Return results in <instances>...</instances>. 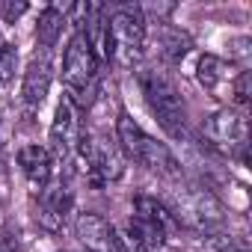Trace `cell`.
<instances>
[{"instance_id":"cell-12","label":"cell","mask_w":252,"mask_h":252,"mask_svg":"<svg viewBox=\"0 0 252 252\" xmlns=\"http://www.w3.org/2000/svg\"><path fill=\"white\" fill-rule=\"evenodd\" d=\"M54 80V63H51V51H36L24 68V80H21V101L27 107H39L51 89Z\"/></svg>"},{"instance_id":"cell-7","label":"cell","mask_w":252,"mask_h":252,"mask_svg":"<svg viewBox=\"0 0 252 252\" xmlns=\"http://www.w3.org/2000/svg\"><path fill=\"white\" fill-rule=\"evenodd\" d=\"M98 65H101L98 54L92 51L86 36L74 30L68 45H65V54H63V83L74 101L86 98V92L92 89V83L98 77Z\"/></svg>"},{"instance_id":"cell-14","label":"cell","mask_w":252,"mask_h":252,"mask_svg":"<svg viewBox=\"0 0 252 252\" xmlns=\"http://www.w3.org/2000/svg\"><path fill=\"white\" fill-rule=\"evenodd\" d=\"M18 169L27 178V184L33 187V193H39L51 184L54 155L45 146H24V149H18Z\"/></svg>"},{"instance_id":"cell-21","label":"cell","mask_w":252,"mask_h":252,"mask_svg":"<svg viewBox=\"0 0 252 252\" xmlns=\"http://www.w3.org/2000/svg\"><path fill=\"white\" fill-rule=\"evenodd\" d=\"M0 252H6V249H3V246H0Z\"/></svg>"},{"instance_id":"cell-20","label":"cell","mask_w":252,"mask_h":252,"mask_svg":"<svg viewBox=\"0 0 252 252\" xmlns=\"http://www.w3.org/2000/svg\"><path fill=\"white\" fill-rule=\"evenodd\" d=\"M6 48H9V42H6V39H3V30H0V54H3V51H6Z\"/></svg>"},{"instance_id":"cell-1","label":"cell","mask_w":252,"mask_h":252,"mask_svg":"<svg viewBox=\"0 0 252 252\" xmlns=\"http://www.w3.org/2000/svg\"><path fill=\"white\" fill-rule=\"evenodd\" d=\"M116 146L125 155V160H134V163L146 166L158 178L178 181L181 163L175 160V155L169 152V146H163L152 134H146L143 125L128 110H119V119H116Z\"/></svg>"},{"instance_id":"cell-11","label":"cell","mask_w":252,"mask_h":252,"mask_svg":"<svg viewBox=\"0 0 252 252\" xmlns=\"http://www.w3.org/2000/svg\"><path fill=\"white\" fill-rule=\"evenodd\" d=\"M205 137L214 143V146H222V149H243L246 146V116L234 107H220L217 113H211L202 125Z\"/></svg>"},{"instance_id":"cell-5","label":"cell","mask_w":252,"mask_h":252,"mask_svg":"<svg viewBox=\"0 0 252 252\" xmlns=\"http://www.w3.org/2000/svg\"><path fill=\"white\" fill-rule=\"evenodd\" d=\"M172 211V217L178 220V225H187L193 231H217L222 225V205L220 199L196 184H181L172 190V199L166 205Z\"/></svg>"},{"instance_id":"cell-3","label":"cell","mask_w":252,"mask_h":252,"mask_svg":"<svg viewBox=\"0 0 252 252\" xmlns=\"http://www.w3.org/2000/svg\"><path fill=\"white\" fill-rule=\"evenodd\" d=\"M196 80L208 95H214L217 101H225V107L237 110L249 104V71L237 68L222 57L202 54L196 63Z\"/></svg>"},{"instance_id":"cell-13","label":"cell","mask_w":252,"mask_h":252,"mask_svg":"<svg viewBox=\"0 0 252 252\" xmlns=\"http://www.w3.org/2000/svg\"><path fill=\"white\" fill-rule=\"evenodd\" d=\"M134 220H140L146 228H152L160 240H169L181 225L172 217V211L166 208V202L155 199V196H137L134 199Z\"/></svg>"},{"instance_id":"cell-17","label":"cell","mask_w":252,"mask_h":252,"mask_svg":"<svg viewBox=\"0 0 252 252\" xmlns=\"http://www.w3.org/2000/svg\"><path fill=\"white\" fill-rule=\"evenodd\" d=\"M205 252H249V249H246V243H240V240H231V237H217V234H208Z\"/></svg>"},{"instance_id":"cell-8","label":"cell","mask_w":252,"mask_h":252,"mask_svg":"<svg viewBox=\"0 0 252 252\" xmlns=\"http://www.w3.org/2000/svg\"><path fill=\"white\" fill-rule=\"evenodd\" d=\"M80 110H77V101L71 95H63L57 110H54V122H51V131H48V152L57 155V158H71L77 143H80Z\"/></svg>"},{"instance_id":"cell-2","label":"cell","mask_w":252,"mask_h":252,"mask_svg":"<svg viewBox=\"0 0 252 252\" xmlns=\"http://www.w3.org/2000/svg\"><path fill=\"white\" fill-rule=\"evenodd\" d=\"M140 92H143V98H146V104L160 128L172 140H181L187 134V104H184V95L178 92V86L172 83V77H166L158 68H143L140 71Z\"/></svg>"},{"instance_id":"cell-19","label":"cell","mask_w":252,"mask_h":252,"mask_svg":"<svg viewBox=\"0 0 252 252\" xmlns=\"http://www.w3.org/2000/svg\"><path fill=\"white\" fill-rule=\"evenodd\" d=\"M27 12V3H6L3 6V15H6V21H15L18 15H24Z\"/></svg>"},{"instance_id":"cell-6","label":"cell","mask_w":252,"mask_h":252,"mask_svg":"<svg viewBox=\"0 0 252 252\" xmlns=\"http://www.w3.org/2000/svg\"><path fill=\"white\" fill-rule=\"evenodd\" d=\"M92 187H107L110 181H119L125 172V155L119 152L116 143L95 137V134H80V143L71 155Z\"/></svg>"},{"instance_id":"cell-22","label":"cell","mask_w":252,"mask_h":252,"mask_svg":"<svg viewBox=\"0 0 252 252\" xmlns=\"http://www.w3.org/2000/svg\"><path fill=\"white\" fill-rule=\"evenodd\" d=\"M83 252H92V249H83Z\"/></svg>"},{"instance_id":"cell-9","label":"cell","mask_w":252,"mask_h":252,"mask_svg":"<svg viewBox=\"0 0 252 252\" xmlns=\"http://www.w3.org/2000/svg\"><path fill=\"white\" fill-rule=\"evenodd\" d=\"M74 231H77L80 243L86 249H92V252H128V249H125L122 234H119V228L110 220H104L101 214H95V211L77 214Z\"/></svg>"},{"instance_id":"cell-10","label":"cell","mask_w":252,"mask_h":252,"mask_svg":"<svg viewBox=\"0 0 252 252\" xmlns=\"http://www.w3.org/2000/svg\"><path fill=\"white\" fill-rule=\"evenodd\" d=\"M74 211V196L65 184H48L45 190L36 193V220L48 231H63L71 220Z\"/></svg>"},{"instance_id":"cell-16","label":"cell","mask_w":252,"mask_h":252,"mask_svg":"<svg viewBox=\"0 0 252 252\" xmlns=\"http://www.w3.org/2000/svg\"><path fill=\"white\" fill-rule=\"evenodd\" d=\"M158 51H160L163 63L178 65V63L187 57V51H190V36L181 33V30H175V27H166V30L158 36Z\"/></svg>"},{"instance_id":"cell-15","label":"cell","mask_w":252,"mask_h":252,"mask_svg":"<svg viewBox=\"0 0 252 252\" xmlns=\"http://www.w3.org/2000/svg\"><path fill=\"white\" fill-rule=\"evenodd\" d=\"M63 27H65V15H63V9L48 6V9L39 15V24H36V42H39V48H42V51H51V48L60 42Z\"/></svg>"},{"instance_id":"cell-4","label":"cell","mask_w":252,"mask_h":252,"mask_svg":"<svg viewBox=\"0 0 252 252\" xmlns=\"http://www.w3.org/2000/svg\"><path fill=\"white\" fill-rule=\"evenodd\" d=\"M107 30H110V48L113 57L122 65H137L146 54V12L143 6L122 3L113 12H107Z\"/></svg>"},{"instance_id":"cell-18","label":"cell","mask_w":252,"mask_h":252,"mask_svg":"<svg viewBox=\"0 0 252 252\" xmlns=\"http://www.w3.org/2000/svg\"><path fill=\"white\" fill-rule=\"evenodd\" d=\"M15 65H18V51L9 45L3 54H0V80H9L15 74Z\"/></svg>"}]
</instances>
